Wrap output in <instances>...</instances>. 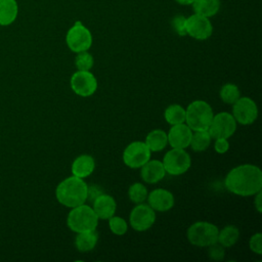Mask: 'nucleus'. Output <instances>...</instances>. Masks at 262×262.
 Returning <instances> with one entry per match:
<instances>
[{"mask_svg":"<svg viewBox=\"0 0 262 262\" xmlns=\"http://www.w3.org/2000/svg\"><path fill=\"white\" fill-rule=\"evenodd\" d=\"M156 211L147 204H137L131 211L129 222L136 231H145L149 229L156 221Z\"/></svg>","mask_w":262,"mask_h":262,"instance_id":"9d476101","label":"nucleus"},{"mask_svg":"<svg viewBox=\"0 0 262 262\" xmlns=\"http://www.w3.org/2000/svg\"><path fill=\"white\" fill-rule=\"evenodd\" d=\"M148 205L159 212H166L174 206V195L171 191L164 188H157L147 194Z\"/></svg>","mask_w":262,"mask_h":262,"instance_id":"2eb2a0df","label":"nucleus"},{"mask_svg":"<svg viewBox=\"0 0 262 262\" xmlns=\"http://www.w3.org/2000/svg\"><path fill=\"white\" fill-rule=\"evenodd\" d=\"M95 169L94 159L90 155H80L72 163V173L79 178H86L92 174Z\"/></svg>","mask_w":262,"mask_h":262,"instance_id":"a211bd4d","label":"nucleus"},{"mask_svg":"<svg viewBox=\"0 0 262 262\" xmlns=\"http://www.w3.org/2000/svg\"><path fill=\"white\" fill-rule=\"evenodd\" d=\"M224 184L226 189L233 194L255 195L262 188V172L258 166L243 164L227 173Z\"/></svg>","mask_w":262,"mask_h":262,"instance_id":"f257e3e1","label":"nucleus"},{"mask_svg":"<svg viewBox=\"0 0 262 262\" xmlns=\"http://www.w3.org/2000/svg\"><path fill=\"white\" fill-rule=\"evenodd\" d=\"M213 116L211 105L204 100H194L185 110V122L192 131L208 130Z\"/></svg>","mask_w":262,"mask_h":262,"instance_id":"20e7f679","label":"nucleus"},{"mask_svg":"<svg viewBox=\"0 0 262 262\" xmlns=\"http://www.w3.org/2000/svg\"><path fill=\"white\" fill-rule=\"evenodd\" d=\"M98 234L95 230L79 232L75 238V246L79 252H88L95 248Z\"/></svg>","mask_w":262,"mask_h":262,"instance_id":"4be33fe9","label":"nucleus"},{"mask_svg":"<svg viewBox=\"0 0 262 262\" xmlns=\"http://www.w3.org/2000/svg\"><path fill=\"white\" fill-rule=\"evenodd\" d=\"M18 13L16 0H0V26L11 25Z\"/></svg>","mask_w":262,"mask_h":262,"instance_id":"6ab92c4d","label":"nucleus"},{"mask_svg":"<svg viewBox=\"0 0 262 262\" xmlns=\"http://www.w3.org/2000/svg\"><path fill=\"white\" fill-rule=\"evenodd\" d=\"M72 90L79 96L88 97L97 89V80L90 71H77L70 80Z\"/></svg>","mask_w":262,"mask_h":262,"instance_id":"9b49d317","label":"nucleus"},{"mask_svg":"<svg viewBox=\"0 0 262 262\" xmlns=\"http://www.w3.org/2000/svg\"><path fill=\"white\" fill-rule=\"evenodd\" d=\"M213 34V26L209 17L193 13L186 17V35L193 39L203 41Z\"/></svg>","mask_w":262,"mask_h":262,"instance_id":"ddd939ff","label":"nucleus"},{"mask_svg":"<svg viewBox=\"0 0 262 262\" xmlns=\"http://www.w3.org/2000/svg\"><path fill=\"white\" fill-rule=\"evenodd\" d=\"M212 137L210 136L208 130H201L192 132L189 146L194 151H204L211 144Z\"/></svg>","mask_w":262,"mask_h":262,"instance_id":"b1692460","label":"nucleus"},{"mask_svg":"<svg viewBox=\"0 0 262 262\" xmlns=\"http://www.w3.org/2000/svg\"><path fill=\"white\" fill-rule=\"evenodd\" d=\"M192 130L184 123L172 125L170 128L167 138L168 143L174 148H186L189 146Z\"/></svg>","mask_w":262,"mask_h":262,"instance_id":"4468645a","label":"nucleus"},{"mask_svg":"<svg viewBox=\"0 0 262 262\" xmlns=\"http://www.w3.org/2000/svg\"><path fill=\"white\" fill-rule=\"evenodd\" d=\"M180 5H191L193 0H175Z\"/></svg>","mask_w":262,"mask_h":262,"instance_id":"c9c22d12","label":"nucleus"},{"mask_svg":"<svg viewBox=\"0 0 262 262\" xmlns=\"http://www.w3.org/2000/svg\"><path fill=\"white\" fill-rule=\"evenodd\" d=\"M147 189L146 187L140 183V182H135L132 185H130L128 189V196L129 200L135 204H140L143 203L146 198H147Z\"/></svg>","mask_w":262,"mask_h":262,"instance_id":"bb28decb","label":"nucleus"},{"mask_svg":"<svg viewBox=\"0 0 262 262\" xmlns=\"http://www.w3.org/2000/svg\"><path fill=\"white\" fill-rule=\"evenodd\" d=\"M108 220V226L111 231L116 235H123L128 229V224L122 217L112 216Z\"/></svg>","mask_w":262,"mask_h":262,"instance_id":"c85d7f7f","label":"nucleus"},{"mask_svg":"<svg viewBox=\"0 0 262 262\" xmlns=\"http://www.w3.org/2000/svg\"><path fill=\"white\" fill-rule=\"evenodd\" d=\"M255 200H254V205L257 209V211L260 213L262 211V203H261V195H262V192L261 190L258 191L256 194H255Z\"/></svg>","mask_w":262,"mask_h":262,"instance_id":"f704fd0d","label":"nucleus"},{"mask_svg":"<svg viewBox=\"0 0 262 262\" xmlns=\"http://www.w3.org/2000/svg\"><path fill=\"white\" fill-rule=\"evenodd\" d=\"M144 142L150 151H160L164 149L168 143L167 133L162 129L151 130L146 135Z\"/></svg>","mask_w":262,"mask_h":262,"instance_id":"412c9836","label":"nucleus"},{"mask_svg":"<svg viewBox=\"0 0 262 262\" xmlns=\"http://www.w3.org/2000/svg\"><path fill=\"white\" fill-rule=\"evenodd\" d=\"M151 151L142 141H133L129 143L123 151L124 164L132 169L142 167L149 159Z\"/></svg>","mask_w":262,"mask_h":262,"instance_id":"1a4fd4ad","label":"nucleus"},{"mask_svg":"<svg viewBox=\"0 0 262 262\" xmlns=\"http://www.w3.org/2000/svg\"><path fill=\"white\" fill-rule=\"evenodd\" d=\"M67 224L74 232H84L95 230L98 225V217L94 213L92 207L82 204L72 208L70 211Z\"/></svg>","mask_w":262,"mask_h":262,"instance_id":"7ed1b4c3","label":"nucleus"},{"mask_svg":"<svg viewBox=\"0 0 262 262\" xmlns=\"http://www.w3.org/2000/svg\"><path fill=\"white\" fill-rule=\"evenodd\" d=\"M208 248H209L208 254H209V257H210L212 260L219 261V260H222V259L224 258V255H225L224 247L221 246L218 242L212 244V245L209 246Z\"/></svg>","mask_w":262,"mask_h":262,"instance_id":"7c9ffc66","label":"nucleus"},{"mask_svg":"<svg viewBox=\"0 0 262 262\" xmlns=\"http://www.w3.org/2000/svg\"><path fill=\"white\" fill-rule=\"evenodd\" d=\"M165 120L168 124L177 125L185 122V108L180 104L169 105L164 113Z\"/></svg>","mask_w":262,"mask_h":262,"instance_id":"393cba45","label":"nucleus"},{"mask_svg":"<svg viewBox=\"0 0 262 262\" xmlns=\"http://www.w3.org/2000/svg\"><path fill=\"white\" fill-rule=\"evenodd\" d=\"M214 148L218 154H225L229 149V142L227 138H216Z\"/></svg>","mask_w":262,"mask_h":262,"instance_id":"473e14b6","label":"nucleus"},{"mask_svg":"<svg viewBox=\"0 0 262 262\" xmlns=\"http://www.w3.org/2000/svg\"><path fill=\"white\" fill-rule=\"evenodd\" d=\"M140 176L146 183L154 184L162 180L166 174L163 163L158 160H148L142 167H140Z\"/></svg>","mask_w":262,"mask_h":262,"instance_id":"f3484780","label":"nucleus"},{"mask_svg":"<svg viewBox=\"0 0 262 262\" xmlns=\"http://www.w3.org/2000/svg\"><path fill=\"white\" fill-rule=\"evenodd\" d=\"M236 130V121L232 114L221 112L213 116L212 122L208 128L210 136L216 138H229Z\"/></svg>","mask_w":262,"mask_h":262,"instance_id":"6e6552de","label":"nucleus"},{"mask_svg":"<svg viewBox=\"0 0 262 262\" xmlns=\"http://www.w3.org/2000/svg\"><path fill=\"white\" fill-rule=\"evenodd\" d=\"M92 41L93 39L90 30L79 20L69 29L66 35V43L68 47L71 51L76 53L87 51L91 47Z\"/></svg>","mask_w":262,"mask_h":262,"instance_id":"423d86ee","label":"nucleus"},{"mask_svg":"<svg viewBox=\"0 0 262 262\" xmlns=\"http://www.w3.org/2000/svg\"><path fill=\"white\" fill-rule=\"evenodd\" d=\"M92 209L98 219L106 220L115 215L117 203L112 195L103 192L92 202Z\"/></svg>","mask_w":262,"mask_h":262,"instance_id":"dca6fc26","label":"nucleus"},{"mask_svg":"<svg viewBox=\"0 0 262 262\" xmlns=\"http://www.w3.org/2000/svg\"><path fill=\"white\" fill-rule=\"evenodd\" d=\"M232 116L241 125H251L258 117L256 102L250 97H239L232 106Z\"/></svg>","mask_w":262,"mask_h":262,"instance_id":"f8f14e48","label":"nucleus"},{"mask_svg":"<svg viewBox=\"0 0 262 262\" xmlns=\"http://www.w3.org/2000/svg\"><path fill=\"white\" fill-rule=\"evenodd\" d=\"M191 6L194 13L210 18L217 14L221 2L220 0H193Z\"/></svg>","mask_w":262,"mask_h":262,"instance_id":"aec40b11","label":"nucleus"},{"mask_svg":"<svg viewBox=\"0 0 262 262\" xmlns=\"http://www.w3.org/2000/svg\"><path fill=\"white\" fill-rule=\"evenodd\" d=\"M93 56L88 51H82L77 53V56L75 58V66L78 71H90L93 67Z\"/></svg>","mask_w":262,"mask_h":262,"instance_id":"cd10ccee","label":"nucleus"},{"mask_svg":"<svg viewBox=\"0 0 262 262\" xmlns=\"http://www.w3.org/2000/svg\"><path fill=\"white\" fill-rule=\"evenodd\" d=\"M163 166L166 173L174 176L184 174L191 165V159L184 148H172L164 156Z\"/></svg>","mask_w":262,"mask_h":262,"instance_id":"0eeeda50","label":"nucleus"},{"mask_svg":"<svg viewBox=\"0 0 262 262\" xmlns=\"http://www.w3.org/2000/svg\"><path fill=\"white\" fill-rule=\"evenodd\" d=\"M172 27L178 36H186V17L178 14L172 18Z\"/></svg>","mask_w":262,"mask_h":262,"instance_id":"c756f323","label":"nucleus"},{"mask_svg":"<svg viewBox=\"0 0 262 262\" xmlns=\"http://www.w3.org/2000/svg\"><path fill=\"white\" fill-rule=\"evenodd\" d=\"M249 247L252 252H254L257 255L262 254V234L260 232L255 233L251 236L249 242Z\"/></svg>","mask_w":262,"mask_h":262,"instance_id":"2f4dec72","label":"nucleus"},{"mask_svg":"<svg viewBox=\"0 0 262 262\" xmlns=\"http://www.w3.org/2000/svg\"><path fill=\"white\" fill-rule=\"evenodd\" d=\"M87 183L83 178L70 176L56 186L55 196L59 204L68 208H74L85 204L87 199Z\"/></svg>","mask_w":262,"mask_h":262,"instance_id":"f03ea898","label":"nucleus"},{"mask_svg":"<svg viewBox=\"0 0 262 262\" xmlns=\"http://www.w3.org/2000/svg\"><path fill=\"white\" fill-rule=\"evenodd\" d=\"M239 237V230L234 225H227L218 231L217 242L224 248H230L235 245Z\"/></svg>","mask_w":262,"mask_h":262,"instance_id":"5701e85b","label":"nucleus"},{"mask_svg":"<svg viewBox=\"0 0 262 262\" xmlns=\"http://www.w3.org/2000/svg\"><path fill=\"white\" fill-rule=\"evenodd\" d=\"M101 193H103V190L101 189V187H99L98 185H94V184L89 185L87 187V199H86V201L92 203Z\"/></svg>","mask_w":262,"mask_h":262,"instance_id":"72a5a7b5","label":"nucleus"},{"mask_svg":"<svg viewBox=\"0 0 262 262\" xmlns=\"http://www.w3.org/2000/svg\"><path fill=\"white\" fill-rule=\"evenodd\" d=\"M241 97L239 89L235 84L227 83L220 89V98L223 102L233 104Z\"/></svg>","mask_w":262,"mask_h":262,"instance_id":"a878e982","label":"nucleus"},{"mask_svg":"<svg viewBox=\"0 0 262 262\" xmlns=\"http://www.w3.org/2000/svg\"><path fill=\"white\" fill-rule=\"evenodd\" d=\"M218 227L207 221H198L191 224L186 232L188 242L200 248L209 247L217 242Z\"/></svg>","mask_w":262,"mask_h":262,"instance_id":"39448f33","label":"nucleus"}]
</instances>
